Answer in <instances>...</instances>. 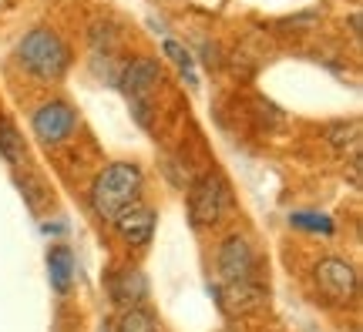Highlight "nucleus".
<instances>
[{"mask_svg": "<svg viewBox=\"0 0 363 332\" xmlns=\"http://www.w3.org/2000/svg\"><path fill=\"white\" fill-rule=\"evenodd\" d=\"M256 272V252L246 235H229L219 245V275L222 282H246Z\"/></svg>", "mask_w": 363, "mask_h": 332, "instance_id": "nucleus-6", "label": "nucleus"}, {"mask_svg": "<svg viewBox=\"0 0 363 332\" xmlns=\"http://www.w3.org/2000/svg\"><path fill=\"white\" fill-rule=\"evenodd\" d=\"M142 195V168L131 161H115L108 165L91 185V208L104 222H115L118 212H125L128 205L138 202Z\"/></svg>", "mask_w": 363, "mask_h": 332, "instance_id": "nucleus-1", "label": "nucleus"}, {"mask_svg": "<svg viewBox=\"0 0 363 332\" xmlns=\"http://www.w3.org/2000/svg\"><path fill=\"white\" fill-rule=\"evenodd\" d=\"M289 225H293V229H303V231H316V235H333V231H337L333 218L323 215V212H293V215H289Z\"/></svg>", "mask_w": 363, "mask_h": 332, "instance_id": "nucleus-15", "label": "nucleus"}, {"mask_svg": "<svg viewBox=\"0 0 363 332\" xmlns=\"http://www.w3.org/2000/svg\"><path fill=\"white\" fill-rule=\"evenodd\" d=\"M115 229L125 242L145 245L148 239H152V231H155V212L145 208V205H128L125 212H118Z\"/></svg>", "mask_w": 363, "mask_h": 332, "instance_id": "nucleus-9", "label": "nucleus"}, {"mask_svg": "<svg viewBox=\"0 0 363 332\" xmlns=\"http://www.w3.org/2000/svg\"><path fill=\"white\" fill-rule=\"evenodd\" d=\"M0 154H4L11 165H24V161H27L24 134L13 128L11 121H0Z\"/></svg>", "mask_w": 363, "mask_h": 332, "instance_id": "nucleus-13", "label": "nucleus"}, {"mask_svg": "<svg viewBox=\"0 0 363 332\" xmlns=\"http://www.w3.org/2000/svg\"><path fill=\"white\" fill-rule=\"evenodd\" d=\"M216 299H219L222 312L229 316H246V312H256V309L266 306V289L259 282H222V289H216Z\"/></svg>", "mask_w": 363, "mask_h": 332, "instance_id": "nucleus-7", "label": "nucleus"}, {"mask_svg": "<svg viewBox=\"0 0 363 332\" xmlns=\"http://www.w3.org/2000/svg\"><path fill=\"white\" fill-rule=\"evenodd\" d=\"M74 125H78V118H74V111H71V104L65 101H44L34 111V118H30V128H34V134H38L40 144H65L71 134H74Z\"/></svg>", "mask_w": 363, "mask_h": 332, "instance_id": "nucleus-5", "label": "nucleus"}, {"mask_svg": "<svg viewBox=\"0 0 363 332\" xmlns=\"http://www.w3.org/2000/svg\"><path fill=\"white\" fill-rule=\"evenodd\" d=\"M229 212V188L219 175H202L189 192V215L199 229H212L219 225Z\"/></svg>", "mask_w": 363, "mask_h": 332, "instance_id": "nucleus-3", "label": "nucleus"}, {"mask_svg": "<svg viewBox=\"0 0 363 332\" xmlns=\"http://www.w3.org/2000/svg\"><path fill=\"white\" fill-rule=\"evenodd\" d=\"M118 332H158L155 316L142 306H128L125 316L118 319Z\"/></svg>", "mask_w": 363, "mask_h": 332, "instance_id": "nucleus-16", "label": "nucleus"}, {"mask_svg": "<svg viewBox=\"0 0 363 332\" xmlns=\"http://www.w3.org/2000/svg\"><path fill=\"white\" fill-rule=\"evenodd\" d=\"M125 91H128L131 104H145L152 98V91L162 84V67L152 57H135L128 67H125Z\"/></svg>", "mask_w": 363, "mask_h": 332, "instance_id": "nucleus-8", "label": "nucleus"}, {"mask_svg": "<svg viewBox=\"0 0 363 332\" xmlns=\"http://www.w3.org/2000/svg\"><path fill=\"white\" fill-rule=\"evenodd\" d=\"M48 275H51V285L57 295L71 292V282H74V256L67 245H54L51 256H48Z\"/></svg>", "mask_w": 363, "mask_h": 332, "instance_id": "nucleus-11", "label": "nucleus"}, {"mask_svg": "<svg viewBox=\"0 0 363 332\" xmlns=\"http://www.w3.org/2000/svg\"><path fill=\"white\" fill-rule=\"evenodd\" d=\"M17 57H21V64L30 71L34 77L40 81H61L71 64V51H67V44L54 30H30L24 34V40L17 44Z\"/></svg>", "mask_w": 363, "mask_h": 332, "instance_id": "nucleus-2", "label": "nucleus"}, {"mask_svg": "<svg viewBox=\"0 0 363 332\" xmlns=\"http://www.w3.org/2000/svg\"><path fill=\"white\" fill-rule=\"evenodd\" d=\"M316 285H320V292H323L326 302H337V306H347L357 299L360 292V282H357V268L347 262V258H320V265H316Z\"/></svg>", "mask_w": 363, "mask_h": 332, "instance_id": "nucleus-4", "label": "nucleus"}, {"mask_svg": "<svg viewBox=\"0 0 363 332\" xmlns=\"http://www.w3.org/2000/svg\"><path fill=\"white\" fill-rule=\"evenodd\" d=\"M326 141L333 144L337 154H350V158H360V121H347V125H330L326 131Z\"/></svg>", "mask_w": 363, "mask_h": 332, "instance_id": "nucleus-12", "label": "nucleus"}, {"mask_svg": "<svg viewBox=\"0 0 363 332\" xmlns=\"http://www.w3.org/2000/svg\"><path fill=\"white\" fill-rule=\"evenodd\" d=\"M162 47H165V57H169L172 64L179 67V74L185 77V81H189V88H195V84H199V74H195L192 51H189V47H182L179 40H165Z\"/></svg>", "mask_w": 363, "mask_h": 332, "instance_id": "nucleus-14", "label": "nucleus"}, {"mask_svg": "<svg viewBox=\"0 0 363 332\" xmlns=\"http://www.w3.org/2000/svg\"><path fill=\"white\" fill-rule=\"evenodd\" d=\"M111 299H115L118 306H138L145 299V292H148V282H145L142 272H135V268H125V272H118V275H111Z\"/></svg>", "mask_w": 363, "mask_h": 332, "instance_id": "nucleus-10", "label": "nucleus"}]
</instances>
